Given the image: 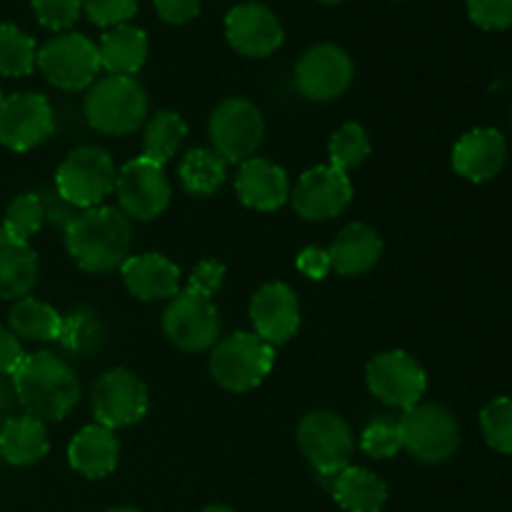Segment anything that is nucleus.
Wrapping results in <instances>:
<instances>
[{"instance_id": "44", "label": "nucleus", "mask_w": 512, "mask_h": 512, "mask_svg": "<svg viewBox=\"0 0 512 512\" xmlns=\"http://www.w3.org/2000/svg\"><path fill=\"white\" fill-rule=\"evenodd\" d=\"M15 403H18V398H15L13 380L5 378V375H0V425H3L5 420L13 418Z\"/></svg>"}, {"instance_id": "37", "label": "nucleus", "mask_w": 512, "mask_h": 512, "mask_svg": "<svg viewBox=\"0 0 512 512\" xmlns=\"http://www.w3.org/2000/svg\"><path fill=\"white\" fill-rule=\"evenodd\" d=\"M80 10H83V0H33V13L43 28L68 30L78 23Z\"/></svg>"}, {"instance_id": "38", "label": "nucleus", "mask_w": 512, "mask_h": 512, "mask_svg": "<svg viewBox=\"0 0 512 512\" xmlns=\"http://www.w3.org/2000/svg\"><path fill=\"white\" fill-rule=\"evenodd\" d=\"M140 0H83V10L90 23L100 28H115L125 25L135 13H138Z\"/></svg>"}, {"instance_id": "17", "label": "nucleus", "mask_w": 512, "mask_h": 512, "mask_svg": "<svg viewBox=\"0 0 512 512\" xmlns=\"http://www.w3.org/2000/svg\"><path fill=\"white\" fill-rule=\"evenodd\" d=\"M250 323L253 333L268 345L288 343L300 330V300L285 283H268L250 300Z\"/></svg>"}, {"instance_id": "40", "label": "nucleus", "mask_w": 512, "mask_h": 512, "mask_svg": "<svg viewBox=\"0 0 512 512\" xmlns=\"http://www.w3.org/2000/svg\"><path fill=\"white\" fill-rule=\"evenodd\" d=\"M223 280H225V265L215 258H205L193 268V273H190L188 278V285L205 295H215L220 290V285H223Z\"/></svg>"}, {"instance_id": "10", "label": "nucleus", "mask_w": 512, "mask_h": 512, "mask_svg": "<svg viewBox=\"0 0 512 512\" xmlns=\"http://www.w3.org/2000/svg\"><path fill=\"white\" fill-rule=\"evenodd\" d=\"M210 143L225 163H245L265 138V120L258 105L248 98H225L208 123Z\"/></svg>"}, {"instance_id": "21", "label": "nucleus", "mask_w": 512, "mask_h": 512, "mask_svg": "<svg viewBox=\"0 0 512 512\" xmlns=\"http://www.w3.org/2000/svg\"><path fill=\"white\" fill-rule=\"evenodd\" d=\"M120 275L128 293L145 303L170 300L180 290V268L163 253L130 255L120 265Z\"/></svg>"}, {"instance_id": "31", "label": "nucleus", "mask_w": 512, "mask_h": 512, "mask_svg": "<svg viewBox=\"0 0 512 512\" xmlns=\"http://www.w3.org/2000/svg\"><path fill=\"white\" fill-rule=\"evenodd\" d=\"M185 138H188L185 120L175 110H158L153 118L145 120L143 158L165 165L175 158Z\"/></svg>"}, {"instance_id": "9", "label": "nucleus", "mask_w": 512, "mask_h": 512, "mask_svg": "<svg viewBox=\"0 0 512 512\" xmlns=\"http://www.w3.org/2000/svg\"><path fill=\"white\" fill-rule=\"evenodd\" d=\"M298 448L310 468L323 478H335L350 465L355 438L350 425L330 410H313L298 425Z\"/></svg>"}, {"instance_id": "45", "label": "nucleus", "mask_w": 512, "mask_h": 512, "mask_svg": "<svg viewBox=\"0 0 512 512\" xmlns=\"http://www.w3.org/2000/svg\"><path fill=\"white\" fill-rule=\"evenodd\" d=\"M200 512H235V510L228 508V505H208V508H203Z\"/></svg>"}, {"instance_id": "11", "label": "nucleus", "mask_w": 512, "mask_h": 512, "mask_svg": "<svg viewBox=\"0 0 512 512\" xmlns=\"http://www.w3.org/2000/svg\"><path fill=\"white\" fill-rule=\"evenodd\" d=\"M90 410L95 423L103 428H128L148 413V388L133 370L113 368L95 380L90 390Z\"/></svg>"}, {"instance_id": "48", "label": "nucleus", "mask_w": 512, "mask_h": 512, "mask_svg": "<svg viewBox=\"0 0 512 512\" xmlns=\"http://www.w3.org/2000/svg\"><path fill=\"white\" fill-rule=\"evenodd\" d=\"M3 100H5V98H3V93H0V103H3Z\"/></svg>"}, {"instance_id": "26", "label": "nucleus", "mask_w": 512, "mask_h": 512, "mask_svg": "<svg viewBox=\"0 0 512 512\" xmlns=\"http://www.w3.org/2000/svg\"><path fill=\"white\" fill-rule=\"evenodd\" d=\"M333 498L345 512H380L388 503V485L373 470L348 465L333 478Z\"/></svg>"}, {"instance_id": "19", "label": "nucleus", "mask_w": 512, "mask_h": 512, "mask_svg": "<svg viewBox=\"0 0 512 512\" xmlns=\"http://www.w3.org/2000/svg\"><path fill=\"white\" fill-rule=\"evenodd\" d=\"M508 160V145L495 128H475L465 133L453 148V168L470 183H488Z\"/></svg>"}, {"instance_id": "22", "label": "nucleus", "mask_w": 512, "mask_h": 512, "mask_svg": "<svg viewBox=\"0 0 512 512\" xmlns=\"http://www.w3.org/2000/svg\"><path fill=\"white\" fill-rule=\"evenodd\" d=\"M330 260H333L335 273L345 278L365 275L380 263L383 258V238L378 230L365 223H350L338 233V238L330 245Z\"/></svg>"}, {"instance_id": "18", "label": "nucleus", "mask_w": 512, "mask_h": 512, "mask_svg": "<svg viewBox=\"0 0 512 512\" xmlns=\"http://www.w3.org/2000/svg\"><path fill=\"white\" fill-rule=\"evenodd\" d=\"M228 43L245 58H268L283 45V25L278 15L260 3L235 5L225 18Z\"/></svg>"}, {"instance_id": "14", "label": "nucleus", "mask_w": 512, "mask_h": 512, "mask_svg": "<svg viewBox=\"0 0 512 512\" xmlns=\"http://www.w3.org/2000/svg\"><path fill=\"white\" fill-rule=\"evenodd\" d=\"M353 60L340 45L320 43L305 50L295 65V88L315 103L338 100L353 83Z\"/></svg>"}, {"instance_id": "28", "label": "nucleus", "mask_w": 512, "mask_h": 512, "mask_svg": "<svg viewBox=\"0 0 512 512\" xmlns=\"http://www.w3.org/2000/svg\"><path fill=\"white\" fill-rule=\"evenodd\" d=\"M10 330L18 340H33V343H53L60 335V325H63V315L53 308V305L43 303L38 298L15 300L8 315Z\"/></svg>"}, {"instance_id": "24", "label": "nucleus", "mask_w": 512, "mask_h": 512, "mask_svg": "<svg viewBox=\"0 0 512 512\" xmlns=\"http://www.w3.org/2000/svg\"><path fill=\"white\" fill-rule=\"evenodd\" d=\"M50 440L43 420L33 415H13L0 425V458L10 465H35L48 455Z\"/></svg>"}, {"instance_id": "8", "label": "nucleus", "mask_w": 512, "mask_h": 512, "mask_svg": "<svg viewBox=\"0 0 512 512\" xmlns=\"http://www.w3.org/2000/svg\"><path fill=\"white\" fill-rule=\"evenodd\" d=\"M35 65L50 85L65 93H78L98 80V45L80 33H60L38 50Z\"/></svg>"}, {"instance_id": "42", "label": "nucleus", "mask_w": 512, "mask_h": 512, "mask_svg": "<svg viewBox=\"0 0 512 512\" xmlns=\"http://www.w3.org/2000/svg\"><path fill=\"white\" fill-rule=\"evenodd\" d=\"M295 265H298L300 273H303L305 278H310V280L328 278V273L333 270V260H330L328 250L315 248V245L300 250L298 258H295Z\"/></svg>"}, {"instance_id": "2", "label": "nucleus", "mask_w": 512, "mask_h": 512, "mask_svg": "<svg viewBox=\"0 0 512 512\" xmlns=\"http://www.w3.org/2000/svg\"><path fill=\"white\" fill-rule=\"evenodd\" d=\"M15 398L38 420H63L80 400V383L70 363L50 350L25 355L20 368L10 375Z\"/></svg>"}, {"instance_id": "36", "label": "nucleus", "mask_w": 512, "mask_h": 512, "mask_svg": "<svg viewBox=\"0 0 512 512\" xmlns=\"http://www.w3.org/2000/svg\"><path fill=\"white\" fill-rule=\"evenodd\" d=\"M360 448L375 460H388L403 450V440H400V425L398 418L390 415H378L365 425L363 435H360Z\"/></svg>"}, {"instance_id": "41", "label": "nucleus", "mask_w": 512, "mask_h": 512, "mask_svg": "<svg viewBox=\"0 0 512 512\" xmlns=\"http://www.w3.org/2000/svg\"><path fill=\"white\" fill-rule=\"evenodd\" d=\"M160 20L168 25H185L198 18L203 0H153Z\"/></svg>"}, {"instance_id": "35", "label": "nucleus", "mask_w": 512, "mask_h": 512, "mask_svg": "<svg viewBox=\"0 0 512 512\" xmlns=\"http://www.w3.org/2000/svg\"><path fill=\"white\" fill-rule=\"evenodd\" d=\"M485 443L498 453L512 455V398H495L480 413Z\"/></svg>"}, {"instance_id": "43", "label": "nucleus", "mask_w": 512, "mask_h": 512, "mask_svg": "<svg viewBox=\"0 0 512 512\" xmlns=\"http://www.w3.org/2000/svg\"><path fill=\"white\" fill-rule=\"evenodd\" d=\"M23 358L25 350L23 345H20V340L15 338L13 330L0 325V375L10 378V375L20 368Z\"/></svg>"}, {"instance_id": "23", "label": "nucleus", "mask_w": 512, "mask_h": 512, "mask_svg": "<svg viewBox=\"0 0 512 512\" xmlns=\"http://www.w3.org/2000/svg\"><path fill=\"white\" fill-rule=\"evenodd\" d=\"M120 458L118 438L103 425H85L68 445V463L83 478L98 480L115 470Z\"/></svg>"}, {"instance_id": "4", "label": "nucleus", "mask_w": 512, "mask_h": 512, "mask_svg": "<svg viewBox=\"0 0 512 512\" xmlns=\"http://www.w3.org/2000/svg\"><path fill=\"white\" fill-rule=\"evenodd\" d=\"M210 375L228 393L255 390L275 365V348L255 333H233L210 350Z\"/></svg>"}, {"instance_id": "46", "label": "nucleus", "mask_w": 512, "mask_h": 512, "mask_svg": "<svg viewBox=\"0 0 512 512\" xmlns=\"http://www.w3.org/2000/svg\"><path fill=\"white\" fill-rule=\"evenodd\" d=\"M110 512H140V510H135V508H115V510H110Z\"/></svg>"}, {"instance_id": "33", "label": "nucleus", "mask_w": 512, "mask_h": 512, "mask_svg": "<svg viewBox=\"0 0 512 512\" xmlns=\"http://www.w3.org/2000/svg\"><path fill=\"white\" fill-rule=\"evenodd\" d=\"M370 150H373V145H370L368 130L360 123H345L330 138V165L348 173V170L358 168V165H363L368 160Z\"/></svg>"}, {"instance_id": "30", "label": "nucleus", "mask_w": 512, "mask_h": 512, "mask_svg": "<svg viewBox=\"0 0 512 512\" xmlns=\"http://www.w3.org/2000/svg\"><path fill=\"white\" fill-rule=\"evenodd\" d=\"M178 178L185 193L205 198V195H213L215 190H220V185L225 183L228 163L213 148H193L180 163Z\"/></svg>"}, {"instance_id": "25", "label": "nucleus", "mask_w": 512, "mask_h": 512, "mask_svg": "<svg viewBox=\"0 0 512 512\" xmlns=\"http://www.w3.org/2000/svg\"><path fill=\"white\" fill-rule=\"evenodd\" d=\"M98 58L108 75L133 78L148 60V35L130 23L108 28L98 43Z\"/></svg>"}, {"instance_id": "5", "label": "nucleus", "mask_w": 512, "mask_h": 512, "mask_svg": "<svg viewBox=\"0 0 512 512\" xmlns=\"http://www.w3.org/2000/svg\"><path fill=\"white\" fill-rule=\"evenodd\" d=\"M115 163L108 150L80 145L70 150L55 173V193L78 210L98 208L115 190Z\"/></svg>"}, {"instance_id": "12", "label": "nucleus", "mask_w": 512, "mask_h": 512, "mask_svg": "<svg viewBox=\"0 0 512 512\" xmlns=\"http://www.w3.org/2000/svg\"><path fill=\"white\" fill-rule=\"evenodd\" d=\"M115 195H118L120 210L135 220H155L165 213L173 198L168 173L163 165L148 158L128 160L115 175Z\"/></svg>"}, {"instance_id": "7", "label": "nucleus", "mask_w": 512, "mask_h": 512, "mask_svg": "<svg viewBox=\"0 0 512 512\" xmlns=\"http://www.w3.org/2000/svg\"><path fill=\"white\" fill-rule=\"evenodd\" d=\"M403 450L428 465L445 463L460 445V428L445 405L418 403L398 418Z\"/></svg>"}, {"instance_id": "47", "label": "nucleus", "mask_w": 512, "mask_h": 512, "mask_svg": "<svg viewBox=\"0 0 512 512\" xmlns=\"http://www.w3.org/2000/svg\"><path fill=\"white\" fill-rule=\"evenodd\" d=\"M320 3H328V5H335V3H343V0H320Z\"/></svg>"}, {"instance_id": "16", "label": "nucleus", "mask_w": 512, "mask_h": 512, "mask_svg": "<svg viewBox=\"0 0 512 512\" xmlns=\"http://www.w3.org/2000/svg\"><path fill=\"white\" fill-rule=\"evenodd\" d=\"M353 200V183L348 173L333 165H315L305 170L290 190V203L303 220H330L345 213Z\"/></svg>"}, {"instance_id": "34", "label": "nucleus", "mask_w": 512, "mask_h": 512, "mask_svg": "<svg viewBox=\"0 0 512 512\" xmlns=\"http://www.w3.org/2000/svg\"><path fill=\"white\" fill-rule=\"evenodd\" d=\"M45 223V208H43V198L38 193H23L18 198L10 200V205L5 208L3 215V233L10 235L15 240H25L33 238Z\"/></svg>"}, {"instance_id": "32", "label": "nucleus", "mask_w": 512, "mask_h": 512, "mask_svg": "<svg viewBox=\"0 0 512 512\" xmlns=\"http://www.w3.org/2000/svg\"><path fill=\"white\" fill-rule=\"evenodd\" d=\"M35 40L18 25H0V75L5 78H23L35 70Z\"/></svg>"}, {"instance_id": "3", "label": "nucleus", "mask_w": 512, "mask_h": 512, "mask_svg": "<svg viewBox=\"0 0 512 512\" xmlns=\"http://www.w3.org/2000/svg\"><path fill=\"white\" fill-rule=\"evenodd\" d=\"M83 113L93 130L123 138L148 120V93L128 75H105L85 93Z\"/></svg>"}, {"instance_id": "6", "label": "nucleus", "mask_w": 512, "mask_h": 512, "mask_svg": "<svg viewBox=\"0 0 512 512\" xmlns=\"http://www.w3.org/2000/svg\"><path fill=\"white\" fill-rule=\"evenodd\" d=\"M163 333L185 353L213 350L220 338V310L215 308L213 295L200 293L190 285L178 290L163 310Z\"/></svg>"}, {"instance_id": "20", "label": "nucleus", "mask_w": 512, "mask_h": 512, "mask_svg": "<svg viewBox=\"0 0 512 512\" xmlns=\"http://www.w3.org/2000/svg\"><path fill=\"white\" fill-rule=\"evenodd\" d=\"M235 193L245 208L273 213L285 200H290L288 173L268 158H250L240 163L235 175Z\"/></svg>"}, {"instance_id": "15", "label": "nucleus", "mask_w": 512, "mask_h": 512, "mask_svg": "<svg viewBox=\"0 0 512 512\" xmlns=\"http://www.w3.org/2000/svg\"><path fill=\"white\" fill-rule=\"evenodd\" d=\"M55 133L53 105L40 93H15L0 103V145L28 153Z\"/></svg>"}, {"instance_id": "27", "label": "nucleus", "mask_w": 512, "mask_h": 512, "mask_svg": "<svg viewBox=\"0 0 512 512\" xmlns=\"http://www.w3.org/2000/svg\"><path fill=\"white\" fill-rule=\"evenodd\" d=\"M38 255L25 240H15L0 230V298L20 300L38 283Z\"/></svg>"}, {"instance_id": "13", "label": "nucleus", "mask_w": 512, "mask_h": 512, "mask_svg": "<svg viewBox=\"0 0 512 512\" xmlns=\"http://www.w3.org/2000/svg\"><path fill=\"white\" fill-rule=\"evenodd\" d=\"M365 380L375 398L400 410L418 405L428 390V375L423 365L405 350H385L375 355L365 370Z\"/></svg>"}, {"instance_id": "29", "label": "nucleus", "mask_w": 512, "mask_h": 512, "mask_svg": "<svg viewBox=\"0 0 512 512\" xmlns=\"http://www.w3.org/2000/svg\"><path fill=\"white\" fill-rule=\"evenodd\" d=\"M105 338H108V330H105L103 318L93 308L80 305V308H73L68 315H63L58 343L63 345L65 353L90 358V355L100 353Z\"/></svg>"}, {"instance_id": "39", "label": "nucleus", "mask_w": 512, "mask_h": 512, "mask_svg": "<svg viewBox=\"0 0 512 512\" xmlns=\"http://www.w3.org/2000/svg\"><path fill=\"white\" fill-rule=\"evenodd\" d=\"M468 15L483 30L512 28V0H468Z\"/></svg>"}, {"instance_id": "1", "label": "nucleus", "mask_w": 512, "mask_h": 512, "mask_svg": "<svg viewBox=\"0 0 512 512\" xmlns=\"http://www.w3.org/2000/svg\"><path fill=\"white\" fill-rule=\"evenodd\" d=\"M63 233L70 258L88 273L120 270L133 248V223L123 210L108 205L78 213Z\"/></svg>"}]
</instances>
